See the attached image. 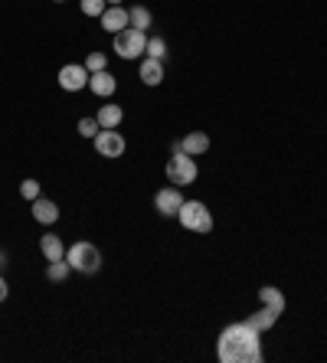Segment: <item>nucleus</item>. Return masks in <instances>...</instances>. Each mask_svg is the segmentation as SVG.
Listing matches in <instances>:
<instances>
[{"label":"nucleus","instance_id":"obj_1","mask_svg":"<svg viewBox=\"0 0 327 363\" xmlns=\"http://www.w3.org/2000/svg\"><path fill=\"white\" fill-rule=\"evenodd\" d=\"M262 334L252 330L249 324H229L222 328L220 341H216V357L220 363H262Z\"/></svg>","mask_w":327,"mask_h":363},{"label":"nucleus","instance_id":"obj_2","mask_svg":"<svg viewBox=\"0 0 327 363\" xmlns=\"http://www.w3.org/2000/svg\"><path fill=\"white\" fill-rule=\"evenodd\" d=\"M177 219H180V226L190 229V233H213V213L206 210L203 200H184Z\"/></svg>","mask_w":327,"mask_h":363},{"label":"nucleus","instance_id":"obj_3","mask_svg":"<svg viewBox=\"0 0 327 363\" xmlns=\"http://www.w3.org/2000/svg\"><path fill=\"white\" fill-rule=\"evenodd\" d=\"M66 262L72 265V272H82V275H95L102 269V252L95 249L92 242H76L66 249Z\"/></svg>","mask_w":327,"mask_h":363},{"label":"nucleus","instance_id":"obj_4","mask_svg":"<svg viewBox=\"0 0 327 363\" xmlns=\"http://www.w3.org/2000/svg\"><path fill=\"white\" fill-rule=\"evenodd\" d=\"M167 180L174 183V187H190V183L197 180V174H200V167H197V160L190 158V154H184V151H177L174 158L167 160Z\"/></svg>","mask_w":327,"mask_h":363},{"label":"nucleus","instance_id":"obj_5","mask_svg":"<svg viewBox=\"0 0 327 363\" xmlns=\"http://www.w3.org/2000/svg\"><path fill=\"white\" fill-rule=\"evenodd\" d=\"M144 49H148V33L144 30L128 26V30L115 33V53L121 59H138V56H144Z\"/></svg>","mask_w":327,"mask_h":363},{"label":"nucleus","instance_id":"obj_6","mask_svg":"<svg viewBox=\"0 0 327 363\" xmlns=\"http://www.w3.org/2000/svg\"><path fill=\"white\" fill-rule=\"evenodd\" d=\"M92 141H95V154H98V158H108V160L121 158V154H125V148H128L118 128H102V131H98Z\"/></svg>","mask_w":327,"mask_h":363},{"label":"nucleus","instance_id":"obj_7","mask_svg":"<svg viewBox=\"0 0 327 363\" xmlns=\"http://www.w3.org/2000/svg\"><path fill=\"white\" fill-rule=\"evenodd\" d=\"M89 69L82 66V62H66V66L59 69V89L62 92H82L89 85Z\"/></svg>","mask_w":327,"mask_h":363},{"label":"nucleus","instance_id":"obj_8","mask_svg":"<svg viewBox=\"0 0 327 363\" xmlns=\"http://www.w3.org/2000/svg\"><path fill=\"white\" fill-rule=\"evenodd\" d=\"M180 206H184V193H180V187H174V183L154 193V210L161 216H177Z\"/></svg>","mask_w":327,"mask_h":363},{"label":"nucleus","instance_id":"obj_9","mask_svg":"<svg viewBox=\"0 0 327 363\" xmlns=\"http://www.w3.org/2000/svg\"><path fill=\"white\" fill-rule=\"evenodd\" d=\"M98 23H102V30H105V33H112V36L131 26V23H128V10H125L121 3H118V7H105V13L98 17Z\"/></svg>","mask_w":327,"mask_h":363},{"label":"nucleus","instance_id":"obj_10","mask_svg":"<svg viewBox=\"0 0 327 363\" xmlns=\"http://www.w3.org/2000/svg\"><path fill=\"white\" fill-rule=\"evenodd\" d=\"M89 89H92V95H98V99H112L118 89V79L108 69H102V72H92V76H89Z\"/></svg>","mask_w":327,"mask_h":363},{"label":"nucleus","instance_id":"obj_11","mask_svg":"<svg viewBox=\"0 0 327 363\" xmlns=\"http://www.w3.org/2000/svg\"><path fill=\"white\" fill-rule=\"evenodd\" d=\"M245 324H249L252 330H258V334H265V330H272L275 324H279V311H272V307L262 305L256 314H249V318H245Z\"/></svg>","mask_w":327,"mask_h":363},{"label":"nucleus","instance_id":"obj_12","mask_svg":"<svg viewBox=\"0 0 327 363\" xmlns=\"http://www.w3.org/2000/svg\"><path fill=\"white\" fill-rule=\"evenodd\" d=\"M33 219L36 223H43V226H53L59 219V206L53 203V200H46V196H36L33 200Z\"/></svg>","mask_w":327,"mask_h":363},{"label":"nucleus","instance_id":"obj_13","mask_svg":"<svg viewBox=\"0 0 327 363\" xmlns=\"http://www.w3.org/2000/svg\"><path fill=\"white\" fill-rule=\"evenodd\" d=\"M180 151H184V154H190V158L206 154V151H210V137L203 135V131H190V135L180 137Z\"/></svg>","mask_w":327,"mask_h":363},{"label":"nucleus","instance_id":"obj_14","mask_svg":"<svg viewBox=\"0 0 327 363\" xmlns=\"http://www.w3.org/2000/svg\"><path fill=\"white\" fill-rule=\"evenodd\" d=\"M39 252L46 255V262L66 259V246H62V239H59L56 233H43V236H39Z\"/></svg>","mask_w":327,"mask_h":363},{"label":"nucleus","instance_id":"obj_15","mask_svg":"<svg viewBox=\"0 0 327 363\" xmlns=\"http://www.w3.org/2000/svg\"><path fill=\"white\" fill-rule=\"evenodd\" d=\"M141 82H144V85H161L164 82V62L161 59H151V56H144L141 59Z\"/></svg>","mask_w":327,"mask_h":363},{"label":"nucleus","instance_id":"obj_16","mask_svg":"<svg viewBox=\"0 0 327 363\" xmlns=\"http://www.w3.org/2000/svg\"><path fill=\"white\" fill-rule=\"evenodd\" d=\"M258 301L265 307H272V311H285V295H281V288H275V285H262L258 288Z\"/></svg>","mask_w":327,"mask_h":363},{"label":"nucleus","instance_id":"obj_17","mask_svg":"<svg viewBox=\"0 0 327 363\" xmlns=\"http://www.w3.org/2000/svg\"><path fill=\"white\" fill-rule=\"evenodd\" d=\"M95 118H98V125L102 128H118L121 125V118H125V112H121V105H102Z\"/></svg>","mask_w":327,"mask_h":363},{"label":"nucleus","instance_id":"obj_18","mask_svg":"<svg viewBox=\"0 0 327 363\" xmlns=\"http://www.w3.org/2000/svg\"><path fill=\"white\" fill-rule=\"evenodd\" d=\"M128 23L131 26H134V30H144V33H148V26H151V10H148V7H131L128 10Z\"/></svg>","mask_w":327,"mask_h":363},{"label":"nucleus","instance_id":"obj_19","mask_svg":"<svg viewBox=\"0 0 327 363\" xmlns=\"http://www.w3.org/2000/svg\"><path fill=\"white\" fill-rule=\"evenodd\" d=\"M72 272V265L66 259H59V262H49V269H46V278L49 282H66Z\"/></svg>","mask_w":327,"mask_h":363},{"label":"nucleus","instance_id":"obj_20","mask_svg":"<svg viewBox=\"0 0 327 363\" xmlns=\"http://www.w3.org/2000/svg\"><path fill=\"white\" fill-rule=\"evenodd\" d=\"M151 59H167V43H164V36H148V49H144Z\"/></svg>","mask_w":327,"mask_h":363},{"label":"nucleus","instance_id":"obj_21","mask_svg":"<svg viewBox=\"0 0 327 363\" xmlns=\"http://www.w3.org/2000/svg\"><path fill=\"white\" fill-rule=\"evenodd\" d=\"M76 131H79L82 137H95L98 131H102V125H98V118H79V125H76Z\"/></svg>","mask_w":327,"mask_h":363},{"label":"nucleus","instance_id":"obj_22","mask_svg":"<svg viewBox=\"0 0 327 363\" xmlns=\"http://www.w3.org/2000/svg\"><path fill=\"white\" fill-rule=\"evenodd\" d=\"M79 7H82L85 17H102L108 3H105V0H79Z\"/></svg>","mask_w":327,"mask_h":363},{"label":"nucleus","instance_id":"obj_23","mask_svg":"<svg viewBox=\"0 0 327 363\" xmlns=\"http://www.w3.org/2000/svg\"><path fill=\"white\" fill-rule=\"evenodd\" d=\"M105 66H108L105 53H89V56H85V69H89V72H102Z\"/></svg>","mask_w":327,"mask_h":363},{"label":"nucleus","instance_id":"obj_24","mask_svg":"<svg viewBox=\"0 0 327 363\" xmlns=\"http://www.w3.org/2000/svg\"><path fill=\"white\" fill-rule=\"evenodd\" d=\"M20 196H24V200H30V203H33L36 196H39V180H33V177H26V180L20 183Z\"/></svg>","mask_w":327,"mask_h":363},{"label":"nucleus","instance_id":"obj_25","mask_svg":"<svg viewBox=\"0 0 327 363\" xmlns=\"http://www.w3.org/2000/svg\"><path fill=\"white\" fill-rule=\"evenodd\" d=\"M7 295H10V288H7V282L0 278V301H7Z\"/></svg>","mask_w":327,"mask_h":363},{"label":"nucleus","instance_id":"obj_26","mask_svg":"<svg viewBox=\"0 0 327 363\" xmlns=\"http://www.w3.org/2000/svg\"><path fill=\"white\" fill-rule=\"evenodd\" d=\"M3 265H7V252H0V269H3Z\"/></svg>","mask_w":327,"mask_h":363},{"label":"nucleus","instance_id":"obj_27","mask_svg":"<svg viewBox=\"0 0 327 363\" xmlns=\"http://www.w3.org/2000/svg\"><path fill=\"white\" fill-rule=\"evenodd\" d=\"M105 3H108V7H118V3H121V0H105Z\"/></svg>","mask_w":327,"mask_h":363},{"label":"nucleus","instance_id":"obj_28","mask_svg":"<svg viewBox=\"0 0 327 363\" xmlns=\"http://www.w3.org/2000/svg\"><path fill=\"white\" fill-rule=\"evenodd\" d=\"M56 3H62V0H56Z\"/></svg>","mask_w":327,"mask_h":363}]
</instances>
